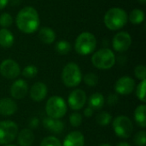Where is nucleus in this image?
<instances>
[{
	"mask_svg": "<svg viewBox=\"0 0 146 146\" xmlns=\"http://www.w3.org/2000/svg\"><path fill=\"white\" fill-rule=\"evenodd\" d=\"M0 74L8 80H14L20 75L21 68L15 60L5 59L0 64Z\"/></svg>",
	"mask_w": 146,
	"mask_h": 146,
	"instance_id": "9",
	"label": "nucleus"
},
{
	"mask_svg": "<svg viewBox=\"0 0 146 146\" xmlns=\"http://www.w3.org/2000/svg\"><path fill=\"white\" fill-rule=\"evenodd\" d=\"M84 82L90 87H94L98 83V77L94 73H88L84 76Z\"/></svg>",
	"mask_w": 146,
	"mask_h": 146,
	"instance_id": "27",
	"label": "nucleus"
},
{
	"mask_svg": "<svg viewBox=\"0 0 146 146\" xmlns=\"http://www.w3.org/2000/svg\"><path fill=\"white\" fill-rule=\"evenodd\" d=\"M99 146H112L111 145H110V144H102V145H100Z\"/></svg>",
	"mask_w": 146,
	"mask_h": 146,
	"instance_id": "40",
	"label": "nucleus"
},
{
	"mask_svg": "<svg viewBox=\"0 0 146 146\" xmlns=\"http://www.w3.org/2000/svg\"><path fill=\"white\" fill-rule=\"evenodd\" d=\"M56 51L60 55H67L71 50V44L66 40H60L56 44Z\"/></svg>",
	"mask_w": 146,
	"mask_h": 146,
	"instance_id": "25",
	"label": "nucleus"
},
{
	"mask_svg": "<svg viewBox=\"0 0 146 146\" xmlns=\"http://www.w3.org/2000/svg\"><path fill=\"white\" fill-rule=\"evenodd\" d=\"M82 121H83L82 115L79 112H74L69 116V122L71 126H73L74 127H80L82 124Z\"/></svg>",
	"mask_w": 146,
	"mask_h": 146,
	"instance_id": "29",
	"label": "nucleus"
},
{
	"mask_svg": "<svg viewBox=\"0 0 146 146\" xmlns=\"http://www.w3.org/2000/svg\"><path fill=\"white\" fill-rule=\"evenodd\" d=\"M15 21L17 27L27 34L33 33L40 24L38 11L31 6L21 9L16 15Z\"/></svg>",
	"mask_w": 146,
	"mask_h": 146,
	"instance_id": "1",
	"label": "nucleus"
},
{
	"mask_svg": "<svg viewBox=\"0 0 146 146\" xmlns=\"http://www.w3.org/2000/svg\"><path fill=\"white\" fill-rule=\"evenodd\" d=\"M139 2L140 3H142V4H145L146 3V0H139Z\"/></svg>",
	"mask_w": 146,
	"mask_h": 146,
	"instance_id": "39",
	"label": "nucleus"
},
{
	"mask_svg": "<svg viewBox=\"0 0 146 146\" xmlns=\"http://www.w3.org/2000/svg\"><path fill=\"white\" fill-rule=\"evenodd\" d=\"M134 74L135 76L140 80H144L146 78V68L145 65H138L134 69Z\"/></svg>",
	"mask_w": 146,
	"mask_h": 146,
	"instance_id": "33",
	"label": "nucleus"
},
{
	"mask_svg": "<svg viewBox=\"0 0 146 146\" xmlns=\"http://www.w3.org/2000/svg\"><path fill=\"white\" fill-rule=\"evenodd\" d=\"M135 88V81L129 76L121 77L115 84V91L120 95H129Z\"/></svg>",
	"mask_w": 146,
	"mask_h": 146,
	"instance_id": "12",
	"label": "nucleus"
},
{
	"mask_svg": "<svg viewBox=\"0 0 146 146\" xmlns=\"http://www.w3.org/2000/svg\"><path fill=\"white\" fill-rule=\"evenodd\" d=\"M134 144L137 146H145L146 144V133L145 130L138 132L134 135Z\"/></svg>",
	"mask_w": 146,
	"mask_h": 146,
	"instance_id": "31",
	"label": "nucleus"
},
{
	"mask_svg": "<svg viewBox=\"0 0 146 146\" xmlns=\"http://www.w3.org/2000/svg\"><path fill=\"white\" fill-rule=\"evenodd\" d=\"M15 38L13 33L7 28L0 29V46L9 48L13 45Z\"/></svg>",
	"mask_w": 146,
	"mask_h": 146,
	"instance_id": "20",
	"label": "nucleus"
},
{
	"mask_svg": "<svg viewBox=\"0 0 146 146\" xmlns=\"http://www.w3.org/2000/svg\"><path fill=\"white\" fill-rule=\"evenodd\" d=\"M28 92V85L23 80H15L10 87V94L15 99H22Z\"/></svg>",
	"mask_w": 146,
	"mask_h": 146,
	"instance_id": "13",
	"label": "nucleus"
},
{
	"mask_svg": "<svg viewBox=\"0 0 146 146\" xmlns=\"http://www.w3.org/2000/svg\"><path fill=\"white\" fill-rule=\"evenodd\" d=\"M92 62L98 69H110L115 63V56L110 49L103 48L92 55Z\"/></svg>",
	"mask_w": 146,
	"mask_h": 146,
	"instance_id": "4",
	"label": "nucleus"
},
{
	"mask_svg": "<svg viewBox=\"0 0 146 146\" xmlns=\"http://www.w3.org/2000/svg\"><path fill=\"white\" fill-rule=\"evenodd\" d=\"M146 106L145 104L139 105L134 111V120L136 123L142 128L146 127Z\"/></svg>",
	"mask_w": 146,
	"mask_h": 146,
	"instance_id": "22",
	"label": "nucleus"
},
{
	"mask_svg": "<svg viewBox=\"0 0 146 146\" xmlns=\"http://www.w3.org/2000/svg\"><path fill=\"white\" fill-rule=\"evenodd\" d=\"M5 146H16V145H6Z\"/></svg>",
	"mask_w": 146,
	"mask_h": 146,
	"instance_id": "41",
	"label": "nucleus"
},
{
	"mask_svg": "<svg viewBox=\"0 0 146 146\" xmlns=\"http://www.w3.org/2000/svg\"><path fill=\"white\" fill-rule=\"evenodd\" d=\"M38 125H39V121L36 117L32 118L29 121V127L31 128H37L38 127Z\"/></svg>",
	"mask_w": 146,
	"mask_h": 146,
	"instance_id": "35",
	"label": "nucleus"
},
{
	"mask_svg": "<svg viewBox=\"0 0 146 146\" xmlns=\"http://www.w3.org/2000/svg\"><path fill=\"white\" fill-rule=\"evenodd\" d=\"M116 146H131V145L128 144L127 142H120L119 144H117Z\"/></svg>",
	"mask_w": 146,
	"mask_h": 146,
	"instance_id": "38",
	"label": "nucleus"
},
{
	"mask_svg": "<svg viewBox=\"0 0 146 146\" xmlns=\"http://www.w3.org/2000/svg\"><path fill=\"white\" fill-rule=\"evenodd\" d=\"M67 104L64 99L59 96L50 97L45 105V112L48 117L54 119H61L67 113Z\"/></svg>",
	"mask_w": 146,
	"mask_h": 146,
	"instance_id": "6",
	"label": "nucleus"
},
{
	"mask_svg": "<svg viewBox=\"0 0 146 146\" xmlns=\"http://www.w3.org/2000/svg\"><path fill=\"white\" fill-rule=\"evenodd\" d=\"M9 0H0V9H3L6 7V5L8 4Z\"/></svg>",
	"mask_w": 146,
	"mask_h": 146,
	"instance_id": "37",
	"label": "nucleus"
},
{
	"mask_svg": "<svg viewBox=\"0 0 146 146\" xmlns=\"http://www.w3.org/2000/svg\"><path fill=\"white\" fill-rule=\"evenodd\" d=\"M145 86H146V80H141V82L138 85L137 88H136V95L138 97V98L143 102L145 103Z\"/></svg>",
	"mask_w": 146,
	"mask_h": 146,
	"instance_id": "28",
	"label": "nucleus"
},
{
	"mask_svg": "<svg viewBox=\"0 0 146 146\" xmlns=\"http://www.w3.org/2000/svg\"><path fill=\"white\" fill-rule=\"evenodd\" d=\"M62 80L67 87H75L80 85L82 80V73L78 64L74 62L66 64L62 72Z\"/></svg>",
	"mask_w": 146,
	"mask_h": 146,
	"instance_id": "5",
	"label": "nucleus"
},
{
	"mask_svg": "<svg viewBox=\"0 0 146 146\" xmlns=\"http://www.w3.org/2000/svg\"><path fill=\"white\" fill-rule=\"evenodd\" d=\"M38 74V68L34 65H27L23 68L22 75L27 79H33Z\"/></svg>",
	"mask_w": 146,
	"mask_h": 146,
	"instance_id": "26",
	"label": "nucleus"
},
{
	"mask_svg": "<svg viewBox=\"0 0 146 146\" xmlns=\"http://www.w3.org/2000/svg\"><path fill=\"white\" fill-rule=\"evenodd\" d=\"M111 121H112V115L106 111L100 112L96 116V122L101 127H106L110 125Z\"/></svg>",
	"mask_w": 146,
	"mask_h": 146,
	"instance_id": "24",
	"label": "nucleus"
},
{
	"mask_svg": "<svg viewBox=\"0 0 146 146\" xmlns=\"http://www.w3.org/2000/svg\"><path fill=\"white\" fill-rule=\"evenodd\" d=\"M93 112H94V110L92 109V108H90L89 106L88 107H86V109H85V110H84V115L86 116V117H92V115H93Z\"/></svg>",
	"mask_w": 146,
	"mask_h": 146,
	"instance_id": "36",
	"label": "nucleus"
},
{
	"mask_svg": "<svg viewBox=\"0 0 146 146\" xmlns=\"http://www.w3.org/2000/svg\"><path fill=\"white\" fill-rule=\"evenodd\" d=\"M86 94L81 89H76L71 92L68 98V104L73 110H81L86 103Z\"/></svg>",
	"mask_w": 146,
	"mask_h": 146,
	"instance_id": "11",
	"label": "nucleus"
},
{
	"mask_svg": "<svg viewBox=\"0 0 146 146\" xmlns=\"http://www.w3.org/2000/svg\"><path fill=\"white\" fill-rule=\"evenodd\" d=\"M43 125L48 131L55 134L61 133L64 130V123L60 119H54L47 116L43 120Z\"/></svg>",
	"mask_w": 146,
	"mask_h": 146,
	"instance_id": "15",
	"label": "nucleus"
},
{
	"mask_svg": "<svg viewBox=\"0 0 146 146\" xmlns=\"http://www.w3.org/2000/svg\"><path fill=\"white\" fill-rule=\"evenodd\" d=\"M97 46V39L90 32L81 33L76 38L74 49L76 52L81 56L90 55L94 51Z\"/></svg>",
	"mask_w": 146,
	"mask_h": 146,
	"instance_id": "3",
	"label": "nucleus"
},
{
	"mask_svg": "<svg viewBox=\"0 0 146 146\" xmlns=\"http://www.w3.org/2000/svg\"><path fill=\"white\" fill-rule=\"evenodd\" d=\"M40 146H62L60 140L54 136H48L40 143Z\"/></svg>",
	"mask_w": 146,
	"mask_h": 146,
	"instance_id": "30",
	"label": "nucleus"
},
{
	"mask_svg": "<svg viewBox=\"0 0 146 146\" xmlns=\"http://www.w3.org/2000/svg\"><path fill=\"white\" fill-rule=\"evenodd\" d=\"M47 92L48 89L44 83L36 82L30 89V98L34 102H41L46 98Z\"/></svg>",
	"mask_w": 146,
	"mask_h": 146,
	"instance_id": "14",
	"label": "nucleus"
},
{
	"mask_svg": "<svg viewBox=\"0 0 146 146\" xmlns=\"http://www.w3.org/2000/svg\"><path fill=\"white\" fill-rule=\"evenodd\" d=\"M13 23V18L9 13H3L0 15V26L3 28H7Z\"/></svg>",
	"mask_w": 146,
	"mask_h": 146,
	"instance_id": "32",
	"label": "nucleus"
},
{
	"mask_svg": "<svg viewBox=\"0 0 146 146\" xmlns=\"http://www.w3.org/2000/svg\"><path fill=\"white\" fill-rule=\"evenodd\" d=\"M38 38L43 43L50 44L55 41L56 33L51 28L48 27H44L38 32Z\"/></svg>",
	"mask_w": 146,
	"mask_h": 146,
	"instance_id": "21",
	"label": "nucleus"
},
{
	"mask_svg": "<svg viewBox=\"0 0 146 146\" xmlns=\"http://www.w3.org/2000/svg\"><path fill=\"white\" fill-rule=\"evenodd\" d=\"M119 103V97L117 94H110L107 98V104L109 106H115Z\"/></svg>",
	"mask_w": 146,
	"mask_h": 146,
	"instance_id": "34",
	"label": "nucleus"
},
{
	"mask_svg": "<svg viewBox=\"0 0 146 146\" xmlns=\"http://www.w3.org/2000/svg\"><path fill=\"white\" fill-rule=\"evenodd\" d=\"M18 134V126L11 121H0V145H9Z\"/></svg>",
	"mask_w": 146,
	"mask_h": 146,
	"instance_id": "8",
	"label": "nucleus"
},
{
	"mask_svg": "<svg viewBox=\"0 0 146 146\" xmlns=\"http://www.w3.org/2000/svg\"><path fill=\"white\" fill-rule=\"evenodd\" d=\"M104 103H105L104 97L102 93H99V92H95L92 94L88 100V105L93 110H101L104 107Z\"/></svg>",
	"mask_w": 146,
	"mask_h": 146,
	"instance_id": "19",
	"label": "nucleus"
},
{
	"mask_svg": "<svg viewBox=\"0 0 146 146\" xmlns=\"http://www.w3.org/2000/svg\"><path fill=\"white\" fill-rule=\"evenodd\" d=\"M85 145V137L79 131H74L69 133L62 146H84Z\"/></svg>",
	"mask_w": 146,
	"mask_h": 146,
	"instance_id": "17",
	"label": "nucleus"
},
{
	"mask_svg": "<svg viewBox=\"0 0 146 146\" xmlns=\"http://www.w3.org/2000/svg\"><path fill=\"white\" fill-rule=\"evenodd\" d=\"M128 16L127 12L121 8L115 7L110 9L104 15V21L105 26L112 31L122 28L127 22Z\"/></svg>",
	"mask_w": 146,
	"mask_h": 146,
	"instance_id": "2",
	"label": "nucleus"
},
{
	"mask_svg": "<svg viewBox=\"0 0 146 146\" xmlns=\"http://www.w3.org/2000/svg\"><path fill=\"white\" fill-rule=\"evenodd\" d=\"M132 44V37L127 32H120L116 33L112 40V45L115 50L124 52L129 49Z\"/></svg>",
	"mask_w": 146,
	"mask_h": 146,
	"instance_id": "10",
	"label": "nucleus"
},
{
	"mask_svg": "<svg viewBox=\"0 0 146 146\" xmlns=\"http://www.w3.org/2000/svg\"><path fill=\"white\" fill-rule=\"evenodd\" d=\"M128 20L133 24H140L145 20V13L142 9H134L131 11L128 16Z\"/></svg>",
	"mask_w": 146,
	"mask_h": 146,
	"instance_id": "23",
	"label": "nucleus"
},
{
	"mask_svg": "<svg viewBox=\"0 0 146 146\" xmlns=\"http://www.w3.org/2000/svg\"><path fill=\"white\" fill-rule=\"evenodd\" d=\"M113 129L116 136L121 139H128L132 136L133 131V125L132 121L125 115H119L115 117L112 124Z\"/></svg>",
	"mask_w": 146,
	"mask_h": 146,
	"instance_id": "7",
	"label": "nucleus"
},
{
	"mask_svg": "<svg viewBox=\"0 0 146 146\" xmlns=\"http://www.w3.org/2000/svg\"><path fill=\"white\" fill-rule=\"evenodd\" d=\"M17 140L21 146H31L34 142V134L30 129H22L21 132H18Z\"/></svg>",
	"mask_w": 146,
	"mask_h": 146,
	"instance_id": "18",
	"label": "nucleus"
},
{
	"mask_svg": "<svg viewBox=\"0 0 146 146\" xmlns=\"http://www.w3.org/2000/svg\"><path fill=\"white\" fill-rule=\"evenodd\" d=\"M16 103L9 98L0 99V115L4 116H9L14 115L17 111Z\"/></svg>",
	"mask_w": 146,
	"mask_h": 146,
	"instance_id": "16",
	"label": "nucleus"
}]
</instances>
